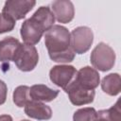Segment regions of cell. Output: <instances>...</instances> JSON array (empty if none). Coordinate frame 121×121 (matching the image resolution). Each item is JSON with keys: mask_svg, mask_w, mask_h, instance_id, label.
Segmentation results:
<instances>
[{"mask_svg": "<svg viewBox=\"0 0 121 121\" xmlns=\"http://www.w3.org/2000/svg\"><path fill=\"white\" fill-rule=\"evenodd\" d=\"M44 44L48 55L56 62H71L76 53L71 47L70 32L65 26L54 25L44 34Z\"/></svg>", "mask_w": 121, "mask_h": 121, "instance_id": "6da1fadb", "label": "cell"}, {"mask_svg": "<svg viewBox=\"0 0 121 121\" xmlns=\"http://www.w3.org/2000/svg\"><path fill=\"white\" fill-rule=\"evenodd\" d=\"M90 60L96 70L106 72L111 70L115 62V53L113 49L105 43H99L92 51Z\"/></svg>", "mask_w": 121, "mask_h": 121, "instance_id": "7a4b0ae2", "label": "cell"}, {"mask_svg": "<svg viewBox=\"0 0 121 121\" xmlns=\"http://www.w3.org/2000/svg\"><path fill=\"white\" fill-rule=\"evenodd\" d=\"M13 61L17 68L23 72L32 71L38 64L39 54L34 45L21 43L17 49Z\"/></svg>", "mask_w": 121, "mask_h": 121, "instance_id": "3957f363", "label": "cell"}, {"mask_svg": "<svg viewBox=\"0 0 121 121\" xmlns=\"http://www.w3.org/2000/svg\"><path fill=\"white\" fill-rule=\"evenodd\" d=\"M70 42L75 53L83 54L91 48L94 42V33L88 26H78L70 33Z\"/></svg>", "mask_w": 121, "mask_h": 121, "instance_id": "277c9868", "label": "cell"}, {"mask_svg": "<svg viewBox=\"0 0 121 121\" xmlns=\"http://www.w3.org/2000/svg\"><path fill=\"white\" fill-rule=\"evenodd\" d=\"M35 5L34 0H8L2 9V13L16 22L25 18Z\"/></svg>", "mask_w": 121, "mask_h": 121, "instance_id": "5b68a950", "label": "cell"}, {"mask_svg": "<svg viewBox=\"0 0 121 121\" xmlns=\"http://www.w3.org/2000/svg\"><path fill=\"white\" fill-rule=\"evenodd\" d=\"M77 70L73 65L60 64L53 66L49 71L50 80L64 91L73 82L77 76Z\"/></svg>", "mask_w": 121, "mask_h": 121, "instance_id": "8992f818", "label": "cell"}, {"mask_svg": "<svg viewBox=\"0 0 121 121\" xmlns=\"http://www.w3.org/2000/svg\"><path fill=\"white\" fill-rule=\"evenodd\" d=\"M65 93L68 95L70 102L76 106H82L92 103L95 95V90L86 89L80 86L78 83L75 81V79L66 88Z\"/></svg>", "mask_w": 121, "mask_h": 121, "instance_id": "52a82bcc", "label": "cell"}, {"mask_svg": "<svg viewBox=\"0 0 121 121\" xmlns=\"http://www.w3.org/2000/svg\"><path fill=\"white\" fill-rule=\"evenodd\" d=\"M43 33L45 31L42 26L31 17L24 21L20 29V34L25 43L31 45L37 44L41 41Z\"/></svg>", "mask_w": 121, "mask_h": 121, "instance_id": "ba28073f", "label": "cell"}, {"mask_svg": "<svg viewBox=\"0 0 121 121\" xmlns=\"http://www.w3.org/2000/svg\"><path fill=\"white\" fill-rule=\"evenodd\" d=\"M52 12L56 20L60 24L70 23L75 16V8L71 1L57 0L51 5Z\"/></svg>", "mask_w": 121, "mask_h": 121, "instance_id": "9c48e42d", "label": "cell"}, {"mask_svg": "<svg viewBox=\"0 0 121 121\" xmlns=\"http://www.w3.org/2000/svg\"><path fill=\"white\" fill-rule=\"evenodd\" d=\"M75 81L86 89L95 90L100 83V75L95 68L84 66L77 72Z\"/></svg>", "mask_w": 121, "mask_h": 121, "instance_id": "30bf717a", "label": "cell"}, {"mask_svg": "<svg viewBox=\"0 0 121 121\" xmlns=\"http://www.w3.org/2000/svg\"><path fill=\"white\" fill-rule=\"evenodd\" d=\"M25 113L37 120H48L52 117V110L43 102L30 100L25 106Z\"/></svg>", "mask_w": 121, "mask_h": 121, "instance_id": "8fae6325", "label": "cell"}, {"mask_svg": "<svg viewBox=\"0 0 121 121\" xmlns=\"http://www.w3.org/2000/svg\"><path fill=\"white\" fill-rule=\"evenodd\" d=\"M59 93V90L51 89L44 84H35L30 87L29 95L31 100L40 102H50L58 96Z\"/></svg>", "mask_w": 121, "mask_h": 121, "instance_id": "7c38bea8", "label": "cell"}, {"mask_svg": "<svg viewBox=\"0 0 121 121\" xmlns=\"http://www.w3.org/2000/svg\"><path fill=\"white\" fill-rule=\"evenodd\" d=\"M21 43L14 37H6L0 41V61H13L15 54Z\"/></svg>", "mask_w": 121, "mask_h": 121, "instance_id": "4fadbf2b", "label": "cell"}, {"mask_svg": "<svg viewBox=\"0 0 121 121\" xmlns=\"http://www.w3.org/2000/svg\"><path fill=\"white\" fill-rule=\"evenodd\" d=\"M101 88L109 95H117L121 91V78L119 74L112 73L105 76L101 81Z\"/></svg>", "mask_w": 121, "mask_h": 121, "instance_id": "5bb4252c", "label": "cell"}, {"mask_svg": "<svg viewBox=\"0 0 121 121\" xmlns=\"http://www.w3.org/2000/svg\"><path fill=\"white\" fill-rule=\"evenodd\" d=\"M29 91H30V87L26 85H20L15 88V90L13 91L12 98L14 104L17 107L19 108L25 107L26 103H28L31 100L29 95Z\"/></svg>", "mask_w": 121, "mask_h": 121, "instance_id": "9a60e30c", "label": "cell"}, {"mask_svg": "<svg viewBox=\"0 0 121 121\" xmlns=\"http://www.w3.org/2000/svg\"><path fill=\"white\" fill-rule=\"evenodd\" d=\"M96 117V111L95 108L86 107L78 109L74 112L73 121H94Z\"/></svg>", "mask_w": 121, "mask_h": 121, "instance_id": "2e32d148", "label": "cell"}, {"mask_svg": "<svg viewBox=\"0 0 121 121\" xmlns=\"http://www.w3.org/2000/svg\"><path fill=\"white\" fill-rule=\"evenodd\" d=\"M15 24L16 23L13 20L5 16L3 13H0V34L13 30Z\"/></svg>", "mask_w": 121, "mask_h": 121, "instance_id": "e0dca14e", "label": "cell"}, {"mask_svg": "<svg viewBox=\"0 0 121 121\" xmlns=\"http://www.w3.org/2000/svg\"><path fill=\"white\" fill-rule=\"evenodd\" d=\"M8 94V87L7 84L0 79V105H3L6 102Z\"/></svg>", "mask_w": 121, "mask_h": 121, "instance_id": "ac0fdd59", "label": "cell"}, {"mask_svg": "<svg viewBox=\"0 0 121 121\" xmlns=\"http://www.w3.org/2000/svg\"><path fill=\"white\" fill-rule=\"evenodd\" d=\"M94 121H112L107 110H100L96 112V117Z\"/></svg>", "mask_w": 121, "mask_h": 121, "instance_id": "d6986e66", "label": "cell"}, {"mask_svg": "<svg viewBox=\"0 0 121 121\" xmlns=\"http://www.w3.org/2000/svg\"><path fill=\"white\" fill-rule=\"evenodd\" d=\"M0 121H13V120L9 114H2L0 115Z\"/></svg>", "mask_w": 121, "mask_h": 121, "instance_id": "ffe728a7", "label": "cell"}, {"mask_svg": "<svg viewBox=\"0 0 121 121\" xmlns=\"http://www.w3.org/2000/svg\"><path fill=\"white\" fill-rule=\"evenodd\" d=\"M21 121H29V120H26V119H24V120H21Z\"/></svg>", "mask_w": 121, "mask_h": 121, "instance_id": "44dd1931", "label": "cell"}]
</instances>
